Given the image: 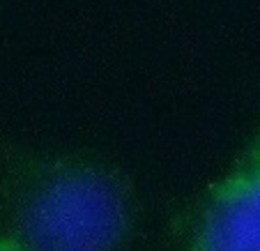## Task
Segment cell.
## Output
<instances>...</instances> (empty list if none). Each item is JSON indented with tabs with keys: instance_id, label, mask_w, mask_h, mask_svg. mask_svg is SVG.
<instances>
[{
	"instance_id": "6da1fadb",
	"label": "cell",
	"mask_w": 260,
	"mask_h": 251,
	"mask_svg": "<svg viewBox=\"0 0 260 251\" xmlns=\"http://www.w3.org/2000/svg\"><path fill=\"white\" fill-rule=\"evenodd\" d=\"M10 224V235L32 251H122L134 194L122 173L97 159H40L12 187Z\"/></svg>"
},
{
	"instance_id": "3957f363",
	"label": "cell",
	"mask_w": 260,
	"mask_h": 251,
	"mask_svg": "<svg viewBox=\"0 0 260 251\" xmlns=\"http://www.w3.org/2000/svg\"><path fill=\"white\" fill-rule=\"evenodd\" d=\"M0 251H32V249H28L19 240H14L10 233H0Z\"/></svg>"
},
{
	"instance_id": "7a4b0ae2",
	"label": "cell",
	"mask_w": 260,
	"mask_h": 251,
	"mask_svg": "<svg viewBox=\"0 0 260 251\" xmlns=\"http://www.w3.org/2000/svg\"><path fill=\"white\" fill-rule=\"evenodd\" d=\"M180 251H260V127L198 203Z\"/></svg>"
}]
</instances>
